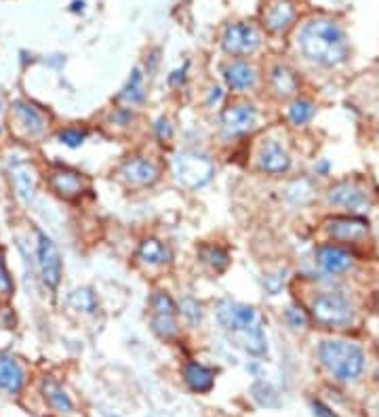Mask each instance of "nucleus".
I'll use <instances>...</instances> for the list:
<instances>
[{
	"label": "nucleus",
	"instance_id": "obj_1",
	"mask_svg": "<svg viewBox=\"0 0 379 417\" xmlns=\"http://www.w3.org/2000/svg\"><path fill=\"white\" fill-rule=\"evenodd\" d=\"M297 46L308 62L320 68L344 66L350 57V44L344 28L327 17L306 21L297 34Z\"/></svg>",
	"mask_w": 379,
	"mask_h": 417
},
{
	"label": "nucleus",
	"instance_id": "obj_2",
	"mask_svg": "<svg viewBox=\"0 0 379 417\" xmlns=\"http://www.w3.org/2000/svg\"><path fill=\"white\" fill-rule=\"evenodd\" d=\"M218 321L228 335V339L251 356L267 354L265 325L259 310L238 301H222L218 305Z\"/></svg>",
	"mask_w": 379,
	"mask_h": 417
},
{
	"label": "nucleus",
	"instance_id": "obj_3",
	"mask_svg": "<svg viewBox=\"0 0 379 417\" xmlns=\"http://www.w3.org/2000/svg\"><path fill=\"white\" fill-rule=\"evenodd\" d=\"M318 360L337 382H356L367 364L364 350L348 339H324L318 346Z\"/></svg>",
	"mask_w": 379,
	"mask_h": 417
},
{
	"label": "nucleus",
	"instance_id": "obj_4",
	"mask_svg": "<svg viewBox=\"0 0 379 417\" xmlns=\"http://www.w3.org/2000/svg\"><path fill=\"white\" fill-rule=\"evenodd\" d=\"M310 317L322 329H350L356 321V308L340 291H322L310 303Z\"/></svg>",
	"mask_w": 379,
	"mask_h": 417
},
{
	"label": "nucleus",
	"instance_id": "obj_5",
	"mask_svg": "<svg viewBox=\"0 0 379 417\" xmlns=\"http://www.w3.org/2000/svg\"><path fill=\"white\" fill-rule=\"evenodd\" d=\"M173 173L182 186L190 190H198V188H204L215 177V165L204 154L182 152L173 161Z\"/></svg>",
	"mask_w": 379,
	"mask_h": 417
},
{
	"label": "nucleus",
	"instance_id": "obj_6",
	"mask_svg": "<svg viewBox=\"0 0 379 417\" xmlns=\"http://www.w3.org/2000/svg\"><path fill=\"white\" fill-rule=\"evenodd\" d=\"M177 303L167 291H156L150 299V327L160 339H173L179 333Z\"/></svg>",
	"mask_w": 379,
	"mask_h": 417
},
{
	"label": "nucleus",
	"instance_id": "obj_7",
	"mask_svg": "<svg viewBox=\"0 0 379 417\" xmlns=\"http://www.w3.org/2000/svg\"><path fill=\"white\" fill-rule=\"evenodd\" d=\"M327 198L331 204L335 206H344L348 211H352L354 215L367 211L371 206V194L369 190L356 181V179H342V181H335L329 192H327Z\"/></svg>",
	"mask_w": 379,
	"mask_h": 417
},
{
	"label": "nucleus",
	"instance_id": "obj_8",
	"mask_svg": "<svg viewBox=\"0 0 379 417\" xmlns=\"http://www.w3.org/2000/svg\"><path fill=\"white\" fill-rule=\"evenodd\" d=\"M36 257H38V268H40V276L42 283L55 291L62 283V255L58 245L51 240V236H46L44 232H38V242H36Z\"/></svg>",
	"mask_w": 379,
	"mask_h": 417
},
{
	"label": "nucleus",
	"instance_id": "obj_9",
	"mask_svg": "<svg viewBox=\"0 0 379 417\" xmlns=\"http://www.w3.org/2000/svg\"><path fill=\"white\" fill-rule=\"evenodd\" d=\"M259 44H261V36H259L257 28L251 24H243V21L230 24V26H226V30L222 34L224 51L236 57L253 55L259 48Z\"/></svg>",
	"mask_w": 379,
	"mask_h": 417
},
{
	"label": "nucleus",
	"instance_id": "obj_10",
	"mask_svg": "<svg viewBox=\"0 0 379 417\" xmlns=\"http://www.w3.org/2000/svg\"><path fill=\"white\" fill-rule=\"evenodd\" d=\"M257 125V110L251 103H232L222 112V131L226 137H243Z\"/></svg>",
	"mask_w": 379,
	"mask_h": 417
},
{
	"label": "nucleus",
	"instance_id": "obj_11",
	"mask_svg": "<svg viewBox=\"0 0 379 417\" xmlns=\"http://www.w3.org/2000/svg\"><path fill=\"white\" fill-rule=\"evenodd\" d=\"M49 188L64 200H76L89 190V179L74 169L58 167L49 173Z\"/></svg>",
	"mask_w": 379,
	"mask_h": 417
},
{
	"label": "nucleus",
	"instance_id": "obj_12",
	"mask_svg": "<svg viewBox=\"0 0 379 417\" xmlns=\"http://www.w3.org/2000/svg\"><path fill=\"white\" fill-rule=\"evenodd\" d=\"M118 175L129 188H150L158 181L160 169L150 159L133 156V159H127L123 163V167L118 169Z\"/></svg>",
	"mask_w": 379,
	"mask_h": 417
},
{
	"label": "nucleus",
	"instance_id": "obj_13",
	"mask_svg": "<svg viewBox=\"0 0 379 417\" xmlns=\"http://www.w3.org/2000/svg\"><path fill=\"white\" fill-rule=\"evenodd\" d=\"M316 264L329 276H342L354 268V255L342 245H320L316 249Z\"/></svg>",
	"mask_w": 379,
	"mask_h": 417
},
{
	"label": "nucleus",
	"instance_id": "obj_14",
	"mask_svg": "<svg viewBox=\"0 0 379 417\" xmlns=\"http://www.w3.org/2000/svg\"><path fill=\"white\" fill-rule=\"evenodd\" d=\"M324 228H327V234L333 240H342V242H356L362 240L364 236H369L371 232V224L360 218V215H337V218H329L324 222Z\"/></svg>",
	"mask_w": 379,
	"mask_h": 417
},
{
	"label": "nucleus",
	"instance_id": "obj_15",
	"mask_svg": "<svg viewBox=\"0 0 379 417\" xmlns=\"http://www.w3.org/2000/svg\"><path fill=\"white\" fill-rule=\"evenodd\" d=\"M297 19V9L293 0H270L263 11V26L272 34L287 32Z\"/></svg>",
	"mask_w": 379,
	"mask_h": 417
},
{
	"label": "nucleus",
	"instance_id": "obj_16",
	"mask_svg": "<svg viewBox=\"0 0 379 417\" xmlns=\"http://www.w3.org/2000/svg\"><path fill=\"white\" fill-rule=\"evenodd\" d=\"M259 171L267 175H283L291 169V154L274 139H267L259 150Z\"/></svg>",
	"mask_w": 379,
	"mask_h": 417
},
{
	"label": "nucleus",
	"instance_id": "obj_17",
	"mask_svg": "<svg viewBox=\"0 0 379 417\" xmlns=\"http://www.w3.org/2000/svg\"><path fill=\"white\" fill-rule=\"evenodd\" d=\"M13 116L17 127L28 137H38L46 131V116L30 101H15L13 103Z\"/></svg>",
	"mask_w": 379,
	"mask_h": 417
},
{
	"label": "nucleus",
	"instance_id": "obj_18",
	"mask_svg": "<svg viewBox=\"0 0 379 417\" xmlns=\"http://www.w3.org/2000/svg\"><path fill=\"white\" fill-rule=\"evenodd\" d=\"M26 384V371L13 356L0 354V390L7 394H19Z\"/></svg>",
	"mask_w": 379,
	"mask_h": 417
},
{
	"label": "nucleus",
	"instance_id": "obj_19",
	"mask_svg": "<svg viewBox=\"0 0 379 417\" xmlns=\"http://www.w3.org/2000/svg\"><path fill=\"white\" fill-rule=\"evenodd\" d=\"M224 80L234 91H249L257 85V70L249 62H230L224 68Z\"/></svg>",
	"mask_w": 379,
	"mask_h": 417
},
{
	"label": "nucleus",
	"instance_id": "obj_20",
	"mask_svg": "<svg viewBox=\"0 0 379 417\" xmlns=\"http://www.w3.org/2000/svg\"><path fill=\"white\" fill-rule=\"evenodd\" d=\"M270 89L281 99L295 97L299 91V78L289 66H274L270 72Z\"/></svg>",
	"mask_w": 379,
	"mask_h": 417
},
{
	"label": "nucleus",
	"instance_id": "obj_21",
	"mask_svg": "<svg viewBox=\"0 0 379 417\" xmlns=\"http://www.w3.org/2000/svg\"><path fill=\"white\" fill-rule=\"evenodd\" d=\"M184 382L192 392L206 394L215 386V373L200 362H188L184 367Z\"/></svg>",
	"mask_w": 379,
	"mask_h": 417
},
{
	"label": "nucleus",
	"instance_id": "obj_22",
	"mask_svg": "<svg viewBox=\"0 0 379 417\" xmlns=\"http://www.w3.org/2000/svg\"><path fill=\"white\" fill-rule=\"evenodd\" d=\"M137 257L148 266H165L171 262L173 255L165 242H160L158 238H146L137 249Z\"/></svg>",
	"mask_w": 379,
	"mask_h": 417
},
{
	"label": "nucleus",
	"instance_id": "obj_23",
	"mask_svg": "<svg viewBox=\"0 0 379 417\" xmlns=\"http://www.w3.org/2000/svg\"><path fill=\"white\" fill-rule=\"evenodd\" d=\"M42 394H44V398H46V402L55 409V411H60V413H70L72 409H74V402H72V398L66 394V390L55 382V380H51V378H44L42 380Z\"/></svg>",
	"mask_w": 379,
	"mask_h": 417
},
{
	"label": "nucleus",
	"instance_id": "obj_24",
	"mask_svg": "<svg viewBox=\"0 0 379 417\" xmlns=\"http://www.w3.org/2000/svg\"><path fill=\"white\" fill-rule=\"evenodd\" d=\"M316 114V106L314 101L310 99H303V97H297L291 101V106L287 110V118L293 127H306Z\"/></svg>",
	"mask_w": 379,
	"mask_h": 417
},
{
	"label": "nucleus",
	"instance_id": "obj_25",
	"mask_svg": "<svg viewBox=\"0 0 379 417\" xmlns=\"http://www.w3.org/2000/svg\"><path fill=\"white\" fill-rule=\"evenodd\" d=\"M198 255H200L202 262H204L206 266H211L215 272H224V270H228V266H230V255H228V251L222 249V247H218V245H202V247L198 249Z\"/></svg>",
	"mask_w": 379,
	"mask_h": 417
},
{
	"label": "nucleus",
	"instance_id": "obj_26",
	"mask_svg": "<svg viewBox=\"0 0 379 417\" xmlns=\"http://www.w3.org/2000/svg\"><path fill=\"white\" fill-rule=\"evenodd\" d=\"M13 181H15V190L24 200H30L34 196L36 190V173L24 163V165H15L13 167Z\"/></svg>",
	"mask_w": 379,
	"mask_h": 417
},
{
	"label": "nucleus",
	"instance_id": "obj_27",
	"mask_svg": "<svg viewBox=\"0 0 379 417\" xmlns=\"http://www.w3.org/2000/svg\"><path fill=\"white\" fill-rule=\"evenodd\" d=\"M121 99L129 101V103H141L146 99V91H143V74L139 68H135L129 76L127 87L121 93Z\"/></svg>",
	"mask_w": 379,
	"mask_h": 417
},
{
	"label": "nucleus",
	"instance_id": "obj_28",
	"mask_svg": "<svg viewBox=\"0 0 379 417\" xmlns=\"http://www.w3.org/2000/svg\"><path fill=\"white\" fill-rule=\"evenodd\" d=\"M70 305L78 312H85V314H93V312L97 310V297L91 289L82 287V289H76L70 293L68 297Z\"/></svg>",
	"mask_w": 379,
	"mask_h": 417
},
{
	"label": "nucleus",
	"instance_id": "obj_29",
	"mask_svg": "<svg viewBox=\"0 0 379 417\" xmlns=\"http://www.w3.org/2000/svg\"><path fill=\"white\" fill-rule=\"evenodd\" d=\"M312 194H314V190L308 179H297L287 188V198L293 204H306L312 198Z\"/></svg>",
	"mask_w": 379,
	"mask_h": 417
},
{
	"label": "nucleus",
	"instance_id": "obj_30",
	"mask_svg": "<svg viewBox=\"0 0 379 417\" xmlns=\"http://www.w3.org/2000/svg\"><path fill=\"white\" fill-rule=\"evenodd\" d=\"M13 293H15V283H13V276L9 274L5 253L0 251V301H9Z\"/></svg>",
	"mask_w": 379,
	"mask_h": 417
},
{
	"label": "nucleus",
	"instance_id": "obj_31",
	"mask_svg": "<svg viewBox=\"0 0 379 417\" xmlns=\"http://www.w3.org/2000/svg\"><path fill=\"white\" fill-rule=\"evenodd\" d=\"M179 310H182V314L186 317V321H188L190 325H200V321H202V305L198 303V299L186 297V299L182 301Z\"/></svg>",
	"mask_w": 379,
	"mask_h": 417
},
{
	"label": "nucleus",
	"instance_id": "obj_32",
	"mask_svg": "<svg viewBox=\"0 0 379 417\" xmlns=\"http://www.w3.org/2000/svg\"><path fill=\"white\" fill-rule=\"evenodd\" d=\"M58 139H60V143H64V145H68V148H80V145L85 143V139H87V131L70 127V129L60 131V133H58Z\"/></svg>",
	"mask_w": 379,
	"mask_h": 417
},
{
	"label": "nucleus",
	"instance_id": "obj_33",
	"mask_svg": "<svg viewBox=\"0 0 379 417\" xmlns=\"http://www.w3.org/2000/svg\"><path fill=\"white\" fill-rule=\"evenodd\" d=\"M285 319H287L289 327H293V329L308 327V323H310V317L306 314V310L301 305H289L285 312Z\"/></svg>",
	"mask_w": 379,
	"mask_h": 417
},
{
	"label": "nucleus",
	"instance_id": "obj_34",
	"mask_svg": "<svg viewBox=\"0 0 379 417\" xmlns=\"http://www.w3.org/2000/svg\"><path fill=\"white\" fill-rule=\"evenodd\" d=\"M154 129H156V137L160 141H169L173 137V127H171V123L167 118H158Z\"/></svg>",
	"mask_w": 379,
	"mask_h": 417
},
{
	"label": "nucleus",
	"instance_id": "obj_35",
	"mask_svg": "<svg viewBox=\"0 0 379 417\" xmlns=\"http://www.w3.org/2000/svg\"><path fill=\"white\" fill-rule=\"evenodd\" d=\"M312 409L316 417H340L331 407H327L322 400H312Z\"/></svg>",
	"mask_w": 379,
	"mask_h": 417
},
{
	"label": "nucleus",
	"instance_id": "obj_36",
	"mask_svg": "<svg viewBox=\"0 0 379 417\" xmlns=\"http://www.w3.org/2000/svg\"><path fill=\"white\" fill-rule=\"evenodd\" d=\"M285 285V276H265V289L270 291V295H276Z\"/></svg>",
	"mask_w": 379,
	"mask_h": 417
},
{
	"label": "nucleus",
	"instance_id": "obj_37",
	"mask_svg": "<svg viewBox=\"0 0 379 417\" xmlns=\"http://www.w3.org/2000/svg\"><path fill=\"white\" fill-rule=\"evenodd\" d=\"M186 70H188V66H184L182 70H175V72L169 76V82H171L173 87H182V85L186 82Z\"/></svg>",
	"mask_w": 379,
	"mask_h": 417
},
{
	"label": "nucleus",
	"instance_id": "obj_38",
	"mask_svg": "<svg viewBox=\"0 0 379 417\" xmlns=\"http://www.w3.org/2000/svg\"><path fill=\"white\" fill-rule=\"evenodd\" d=\"M314 173L320 175V177H327V175L331 173V163H329V161H318V163L314 165Z\"/></svg>",
	"mask_w": 379,
	"mask_h": 417
},
{
	"label": "nucleus",
	"instance_id": "obj_39",
	"mask_svg": "<svg viewBox=\"0 0 379 417\" xmlns=\"http://www.w3.org/2000/svg\"><path fill=\"white\" fill-rule=\"evenodd\" d=\"M213 93H211V97H209V103H213V101H220L222 99V89H218V87H215V89H211Z\"/></svg>",
	"mask_w": 379,
	"mask_h": 417
},
{
	"label": "nucleus",
	"instance_id": "obj_40",
	"mask_svg": "<svg viewBox=\"0 0 379 417\" xmlns=\"http://www.w3.org/2000/svg\"><path fill=\"white\" fill-rule=\"evenodd\" d=\"M375 310L379 312V291L375 293Z\"/></svg>",
	"mask_w": 379,
	"mask_h": 417
},
{
	"label": "nucleus",
	"instance_id": "obj_41",
	"mask_svg": "<svg viewBox=\"0 0 379 417\" xmlns=\"http://www.w3.org/2000/svg\"><path fill=\"white\" fill-rule=\"evenodd\" d=\"M377 380H379V369H377Z\"/></svg>",
	"mask_w": 379,
	"mask_h": 417
},
{
	"label": "nucleus",
	"instance_id": "obj_42",
	"mask_svg": "<svg viewBox=\"0 0 379 417\" xmlns=\"http://www.w3.org/2000/svg\"><path fill=\"white\" fill-rule=\"evenodd\" d=\"M0 133H3V127H0Z\"/></svg>",
	"mask_w": 379,
	"mask_h": 417
},
{
	"label": "nucleus",
	"instance_id": "obj_43",
	"mask_svg": "<svg viewBox=\"0 0 379 417\" xmlns=\"http://www.w3.org/2000/svg\"><path fill=\"white\" fill-rule=\"evenodd\" d=\"M377 139H379V131H377Z\"/></svg>",
	"mask_w": 379,
	"mask_h": 417
}]
</instances>
